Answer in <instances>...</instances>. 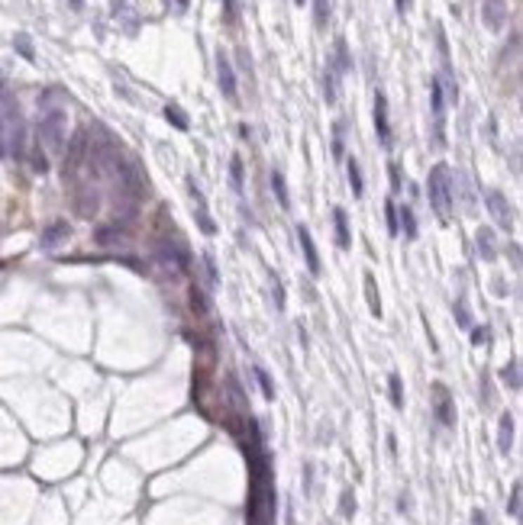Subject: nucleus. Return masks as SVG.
Returning a JSON list of instances; mask_svg holds the SVG:
<instances>
[{"label": "nucleus", "mask_w": 523, "mask_h": 525, "mask_svg": "<svg viewBox=\"0 0 523 525\" xmlns=\"http://www.w3.org/2000/svg\"><path fill=\"white\" fill-rule=\"evenodd\" d=\"M427 191H430V203H433V210L439 213V219H449V213H452V175H449V168L433 165L430 181H427Z\"/></svg>", "instance_id": "1"}, {"label": "nucleus", "mask_w": 523, "mask_h": 525, "mask_svg": "<svg viewBox=\"0 0 523 525\" xmlns=\"http://www.w3.org/2000/svg\"><path fill=\"white\" fill-rule=\"evenodd\" d=\"M65 139H68V120L65 113L58 110H46L39 120V142L46 145L48 151H65Z\"/></svg>", "instance_id": "2"}, {"label": "nucleus", "mask_w": 523, "mask_h": 525, "mask_svg": "<svg viewBox=\"0 0 523 525\" xmlns=\"http://www.w3.org/2000/svg\"><path fill=\"white\" fill-rule=\"evenodd\" d=\"M484 203H488V213L494 216V223H498L501 229H510V226H514V210L508 207V197L501 191H488L484 193Z\"/></svg>", "instance_id": "3"}, {"label": "nucleus", "mask_w": 523, "mask_h": 525, "mask_svg": "<svg viewBox=\"0 0 523 525\" xmlns=\"http://www.w3.org/2000/svg\"><path fill=\"white\" fill-rule=\"evenodd\" d=\"M84 151H88V132L78 129V132L72 135V142H68V151H65V175H74V171H78Z\"/></svg>", "instance_id": "4"}, {"label": "nucleus", "mask_w": 523, "mask_h": 525, "mask_svg": "<svg viewBox=\"0 0 523 525\" xmlns=\"http://www.w3.org/2000/svg\"><path fill=\"white\" fill-rule=\"evenodd\" d=\"M375 132H378V142L385 145H391V123H388V97L381 94H375Z\"/></svg>", "instance_id": "5"}, {"label": "nucleus", "mask_w": 523, "mask_h": 525, "mask_svg": "<svg viewBox=\"0 0 523 525\" xmlns=\"http://www.w3.org/2000/svg\"><path fill=\"white\" fill-rule=\"evenodd\" d=\"M159 258L165 261V268H168L171 274H185L187 255L178 245H171V242H159Z\"/></svg>", "instance_id": "6"}, {"label": "nucleus", "mask_w": 523, "mask_h": 525, "mask_svg": "<svg viewBox=\"0 0 523 525\" xmlns=\"http://www.w3.org/2000/svg\"><path fill=\"white\" fill-rule=\"evenodd\" d=\"M482 16H484V23H488V29L501 32L504 23H508V4L504 0H484Z\"/></svg>", "instance_id": "7"}, {"label": "nucleus", "mask_w": 523, "mask_h": 525, "mask_svg": "<svg viewBox=\"0 0 523 525\" xmlns=\"http://www.w3.org/2000/svg\"><path fill=\"white\" fill-rule=\"evenodd\" d=\"M217 78H220V90H223L230 100H236V71L223 52L217 55Z\"/></svg>", "instance_id": "8"}, {"label": "nucleus", "mask_w": 523, "mask_h": 525, "mask_svg": "<svg viewBox=\"0 0 523 525\" xmlns=\"http://www.w3.org/2000/svg\"><path fill=\"white\" fill-rule=\"evenodd\" d=\"M330 68L333 71L343 78V74H349L352 71V58H349V46H346V39L339 36L336 42H333V58H330Z\"/></svg>", "instance_id": "9"}, {"label": "nucleus", "mask_w": 523, "mask_h": 525, "mask_svg": "<svg viewBox=\"0 0 523 525\" xmlns=\"http://www.w3.org/2000/svg\"><path fill=\"white\" fill-rule=\"evenodd\" d=\"M433 393H436V419H439V425H452V422H456V413H452V400H449V393H446V387L436 383Z\"/></svg>", "instance_id": "10"}, {"label": "nucleus", "mask_w": 523, "mask_h": 525, "mask_svg": "<svg viewBox=\"0 0 523 525\" xmlns=\"http://www.w3.org/2000/svg\"><path fill=\"white\" fill-rule=\"evenodd\" d=\"M298 239H300V248H304L310 274H320V258H317V245H314V239H310V229H307V226H298Z\"/></svg>", "instance_id": "11"}, {"label": "nucleus", "mask_w": 523, "mask_h": 525, "mask_svg": "<svg viewBox=\"0 0 523 525\" xmlns=\"http://www.w3.org/2000/svg\"><path fill=\"white\" fill-rule=\"evenodd\" d=\"M333 226H336V245L339 248H349L352 245V232H349V216L343 207L333 210Z\"/></svg>", "instance_id": "12"}, {"label": "nucleus", "mask_w": 523, "mask_h": 525, "mask_svg": "<svg viewBox=\"0 0 523 525\" xmlns=\"http://www.w3.org/2000/svg\"><path fill=\"white\" fill-rule=\"evenodd\" d=\"M510 445H514V416L504 413V416H501V432H498V448H501V454H508Z\"/></svg>", "instance_id": "13"}, {"label": "nucleus", "mask_w": 523, "mask_h": 525, "mask_svg": "<svg viewBox=\"0 0 523 525\" xmlns=\"http://www.w3.org/2000/svg\"><path fill=\"white\" fill-rule=\"evenodd\" d=\"M475 242H478V255H482L484 261H494V255H498V248H494V232L491 229H478Z\"/></svg>", "instance_id": "14"}, {"label": "nucleus", "mask_w": 523, "mask_h": 525, "mask_svg": "<svg viewBox=\"0 0 523 525\" xmlns=\"http://www.w3.org/2000/svg\"><path fill=\"white\" fill-rule=\"evenodd\" d=\"M272 191H274V197H278V203H282L284 210L291 207V197H288V184H284V175L274 168L272 171Z\"/></svg>", "instance_id": "15"}, {"label": "nucleus", "mask_w": 523, "mask_h": 525, "mask_svg": "<svg viewBox=\"0 0 523 525\" xmlns=\"http://www.w3.org/2000/svg\"><path fill=\"white\" fill-rule=\"evenodd\" d=\"M336 88H339V74L326 64V74H323V97H326V104H336Z\"/></svg>", "instance_id": "16"}, {"label": "nucleus", "mask_w": 523, "mask_h": 525, "mask_svg": "<svg viewBox=\"0 0 523 525\" xmlns=\"http://www.w3.org/2000/svg\"><path fill=\"white\" fill-rule=\"evenodd\" d=\"M346 175H349V184H352V193H355V197H362L365 184H362V171H359V161H355V158L346 161Z\"/></svg>", "instance_id": "17"}, {"label": "nucleus", "mask_w": 523, "mask_h": 525, "mask_svg": "<svg viewBox=\"0 0 523 525\" xmlns=\"http://www.w3.org/2000/svg\"><path fill=\"white\" fill-rule=\"evenodd\" d=\"M365 296H369V310L375 316H381V296H378V287H375V278L365 274Z\"/></svg>", "instance_id": "18"}, {"label": "nucleus", "mask_w": 523, "mask_h": 525, "mask_svg": "<svg viewBox=\"0 0 523 525\" xmlns=\"http://www.w3.org/2000/svg\"><path fill=\"white\" fill-rule=\"evenodd\" d=\"M165 120H168L175 129H181V132H187V126H191V123H187V116H185V110H181V107H175V104L165 107Z\"/></svg>", "instance_id": "19"}, {"label": "nucleus", "mask_w": 523, "mask_h": 525, "mask_svg": "<svg viewBox=\"0 0 523 525\" xmlns=\"http://www.w3.org/2000/svg\"><path fill=\"white\" fill-rule=\"evenodd\" d=\"M388 393H391V406H395V409H404V387H401V377L397 374L388 377Z\"/></svg>", "instance_id": "20"}, {"label": "nucleus", "mask_w": 523, "mask_h": 525, "mask_svg": "<svg viewBox=\"0 0 523 525\" xmlns=\"http://www.w3.org/2000/svg\"><path fill=\"white\" fill-rule=\"evenodd\" d=\"M501 377H504V383H508L510 390H520V364H517V361L501 367Z\"/></svg>", "instance_id": "21"}, {"label": "nucleus", "mask_w": 523, "mask_h": 525, "mask_svg": "<svg viewBox=\"0 0 523 525\" xmlns=\"http://www.w3.org/2000/svg\"><path fill=\"white\" fill-rule=\"evenodd\" d=\"M397 223H404L407 239H417V219H413V210L411 207H401V213H397Z\"/></svg>", "instance_id": "22"}, {"label": "nucleus", "mask_w": 523, "mask_h": 525, "mask_svg": "<svg viewBox=\"0 0 523 525\" xmlns=\"http://www.w3.org/2000/svg\"><path fill=\"white\" fill-rule=\"evenodd\" d=\"M252 374H256V381H258V387H262V397L265 400H274V387H272V381H268V374H265V367H252Z\"/></svg>", "instance_id": "23"}, {"label": "nucleus", "mask_w": 523, "mask_h": 525, "mask_svg": "<svg viewBox=\"0 0 523 525\" xmlns=\"http://www.w3.org/2000/svg\"><path fill=\"white\" fill-rule=\"evenodd\" d=\"M314 23L320 29L330 23V0H314Z\"/></svg>", "instance_id": "24"}, {"label": "nucleus", "mask_w": 523, "mask_h": 525, "mask_svg": "<svg viewBox=\"0 0 523 525\" xmlns=\"http://www.w3.org/2000/svg\"><path fill=\"white\" fill-rule=\"evenodd\" d=\"M68 236V223H55V226H48L46 236H42V242L46 245H55V239H65Z\"/></svg>", "instance_id": "25"}, {"label": "nucleus", "mask_w": 523, "mask_h": 525, "mask_svg": "<svg viewBox=\"0 0 523 525\" xmlns=\"http://www.w3.org/2000/svg\"><path fill=\"white\" fill-rule=\"evenodd\" d=\"M339 512H343V519H352L355 516V496H352V490H343V496H339Z\"/></svg>", "instance_id": "26"}, {"label": "nucleus", "mask_w": 523, "mask_h": 525, "mask_svg": "<svg viewBox=\"0 0 523 525\" xmlns=\"http://www.w3.org/2000/svg\"><path fill=\"white\" fill-rule=\"evenodd\" d=\"M385 216H388V232H391V236H397V232H401V223H397L395 200H388V203H385Z\"/></svg>", "instance_id": "27"}, {"label": "nucleus", "mask_w": 523, "mask_h": 525, "mask_svg": "<svg viewBox=\"0 0 523 525\" xmlns=\"http://www.w3.org/2000/svg\"><path fill=\"white\" fill-rule=\"evenodd\" d=\"M230 175H233V187L242 191V155H233V158H230Z\"/></svg>", "instance_id": "28"}, {"label": "nucleus", "mask_w": 523, "mask_h": 525, "mask_svg": "<svg viewBox=\"0 0 523 525\" xmlns=\"http://www.w3.org/2000/svg\"><path fill=\"white\" fill-rule=\"evenodd\" d=\"M508 512L514 519H520V484L510 486V506H508Z\"/></svg>", "instance_id": "29"}, {"label": "nucleus", "mask_w": 523, "mask_h": 525, "mask_svg": "<svg viewBox=\"0 0 523 525\" xmlns=\"http://www.w3.org/2000/svg\"><path fill=\"white\" fill-rule=\"evenodd\" d=\"M13 46L20 48V55H23V58H29V62H32V58H36V52H32V46H29V39H26V36H16V39H13Z\"/></svg>", "instance_id": "30"}, {"label": "nucleus", "mask_w": 523, "mask_h": 525, "mask_svg": "<svg viewBox=\"0 0 523 525\" xmlns=\"http://www.w3.org/2000/svg\"><path fill=\"white\" fill-rule=\"evenodd\" d=\"M333 155H336V158H343V123H336V126H333Z\"/></svg>", "instance_id": "31"}, {"label": "nucleus", "mask_w": 523, "mask_h": 525, "mask_svg": "<svg viewBox=\"0 0 523 525\" xmlns=\"http://www.w3.org/2000/svg\"><path fill=\"white\" fill-rule=\"evenodd\" d=\"M456 316H459L462 329H468V326H472V316H468V306H465V300H456Z\"/></svg>", "instance_id": "32"}, {"label": "nucleus", "mask_w": 523, "mask_h": 525, "mask_svg": "<svg viewBox=\"0 0 523 525\" xmlns=\"http://www.w3.org/2000/svg\"><path fill=\"white\" fill-rule=\"evenodd\" d=\"M32 168H36V171H39V175H46V171H48V165H46V155H42L39 149L32 151Z\"/></svg>", "instance_id": "33"}, {"label": "nucleus", "mask_w": 523, "mask_h": 525, "mask_svg": "<svg viewBox=\"0 0 523 525\" xmlns=\"http://www.w3.org/2000/svg\"><path fill=\"white\" fill-rule=\"evenodd\" d=\"M191 306H194V313H204V310H207V303H204V294H201V290H197V287H194V290H191Z\"/></svg>", "instance_id": "34"}, {"label": "nucleus", "mask_w": 523, "mask_h": 525, "mask_svg": "<svg viewBox=\"0 0 523 525\" xmlns=\"http://www.w3.org/2000/svg\"><path fill=\"white\" fill-rule=\"evenodd\" d=\"M168 7L175 10V13H185V10L191 7V0H168Z\"/></svg>", "instance_id": "35"}, {"label": "nucleus", "mask_w": 523, "mask_h": 525, "mask_svg": "<svg viewBox=\"0 0 523 525\" xmlns=\"http://www.w3.org/2000/svg\"><path fill=\"white\" fill-rule=\"evenodd\" d=\"M388 171H391V187H395V191H401V175H397V165H391Z\"/></svg>", "instance_id": "36"}, {"label": "nucleus", "mask_w": 523, "mask_h": 525, "mask_svg": "<svg viewBox=\"0 0 523 525\" xmlns=\"http://www.w3.org/2000/svg\"><path fill=\"white\" fill-rule=\"evenodd\" d=\"M484 339H488V329H475V332H472V342L475 345H482Z\"/></svg>", "instance_id": "37"}, {"label": "nucleus", "mask_w": 523, "mask_h": 525, "mask_svg": "<svg viewBox=\"0 0 523 525\" xmlns=\"http://www.w3.org/2000/svg\"><path fill=\"white\" fill-rule=\"evenodd\" d=\"M472 525H488V519H484V512H482V510L472 512Z\"/></svg>", "instance_id": "38"}, {"label": "nucleus", "mask_w": 523, "mask_h": 525, "mask_svg": "<svg viewBox=\"0 0 523 525\" xmlns=\"http://www.w3.org/2000/svg\"><path fill=\"white\" fill-rule=\"evenodd\" d=\"M411 4H413V0H397V13H407V10H411Z\"/></svg>", "instance_id": "39"}, {"label": "nucleus", "mask_w": 523, "mask_h": 525, "mask_svg": "<svg viewBox=\"0 0 523 525\" xmlns=\"http://www.w3.org/2000/svg\"><path fill=\"white\" fill-rule=\"evenodd\" d=\"M388 451L397 454V442H395V435H388Z\"/></svg>", "instance_id": "40"}, {"label": "nucleus", "mask_w": 523, "mask_h": 525, "mask_svg": "<svg viewBox=\"0 0 523 525\" xmlns=\"http://www.w3.org/2000/svg\"><path fill=\"white\" fill-rule=\"evenodd\" d=\"M298 4H304V0H298Z\"/></svg>", "instance_id": "41"}]
</instances>
